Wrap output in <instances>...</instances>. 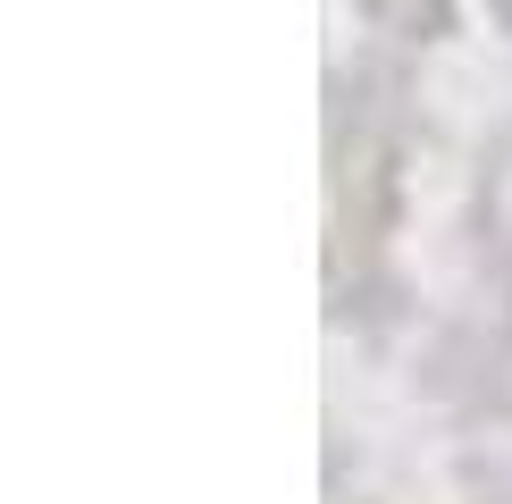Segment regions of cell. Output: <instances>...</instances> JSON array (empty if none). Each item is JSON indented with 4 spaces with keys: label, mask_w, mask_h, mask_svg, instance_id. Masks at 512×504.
Segmentation results:
<instances>
[]
</instances>
